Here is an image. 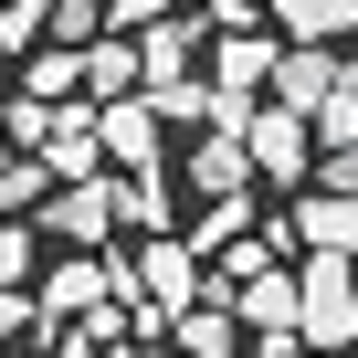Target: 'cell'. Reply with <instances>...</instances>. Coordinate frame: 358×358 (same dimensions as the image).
Listing matches in <instances>:
<instances>
[{
  "mask_svg": "<svg viewBox=\"0 0 358 358\" xmlns=\"http://www.w3.org/2000/svg\"><path fill=\"white\" fill-rule=\"evenodd\" d=\"M32 232H53L64 253H106V232H116V190H106V169H85V179H53V190L22 211Z\"/></svg>",
  "mask_w": 358,
  "mask_h": 358,
  "instance_id": "6da1fadb",
  "label": "cell"
},
{
  "mask_svg": "<svg viewBox=\"0 0 358 358\" xmlns=\"http://www.w3.org/2000/svg\"><path fill=\"white\" fill-rule=\"evenodd\" d=\"M348 327H358V295H348V253H306L295 264V337L306 348H348Z\"/></svg>",
  "mask_w": 358,
  "mask_h": 358,
  "instance_id": "7a4b0ae2",
  "label": "cell"
},
{
  "mask_svg": "<svg viewBox=\"0 0 358 358\" xmlns=\"http://www.w3.org/2000/svg\"><path fill=\"white\" fill-rule=\"evenodd\" d=\"M264 85H274L285 116H327V106L348 95V53H337V43H274Z\"/></svg>",
  "mask_w": 358,
  "mask_h": 358,
  "instance_id": "3957f363",
  "label": "cell"
},
{
  "mask_svg": "<svg viewBox=\"0 0 358 358\" xmlns=\"http://www.w3.org/2000/svg\"><path fill=\"white\" fill-rule=\"evenodd\" d=\"M43 179H85V169H106L95 158V106L85 95H64V106H43V127H32V148H22Z\"/></svg>",
  "mask_w": 358,
  "mask_h": 358,
  "instance_id": "277c9868",
  "label": "cell"
},
{
  "mask_svg": "<svg viewBox=\"0 0 358 358\" xmlns=\"http://www.w3.org/2000/svg\"><path fill=\"white\" fill-rule=\"evenodd\" d=\"M243 158H253V179H306V158H316V137H306V116H285V106H243Z\"/></svg>",
  "mask_w": 358,
  "mask_h": 358,
  "instance_id": "5b68a950",
  "label": "cell"
},
{
  "mask_svg": "<svg viewBox=\"0 0 358 358\" xmlns=\"http://www.w3.org/2000/svg\"><path fill=\"white\" fill-rule=\"evenodd\" d=\"M137 85L158 95V85H179V74H201V22H179V11H158V22H137Z\"/></svg>",
  "mask_w": 358,
  "mask_h": 358,
  "instance_id": "8992f818",
  "label": "cell"
},
{
  "mask_svg": "<svg viewBox=\"0 0 358 358\" xmlns=\"http://www.w3.org/2000/svg\"><path fill=\"white\" fill-rule=\"evenodd\" d=\"M222 306H232V327H243V337H295V274H285V264L243 274Z\"/></svg>",
  "mask_w": 358,
  "mask_h": 358,
  "instance_id": "52a82bcc",
  "label": "cell"
},
{
  "mask_svg": "<svg viewBox=\"0 0 358 358\" xmlns=\"http://www.w3.org/2000/svg\"><path fill=\"white\" fill-rule=\"evenodd\" d=\"M264 64H274L264 32H211V95H222V106H253V95H264Z\"/></svg>",
  "mask_w": 358,
  "mask_h": 358,
  "instance_id": "ba28073f",
  "label": "cell"
},
{
  "mask_svg": "<svg viewBox=\"0 0 358 358\" xmlns=\"http://www.w3.org/2000/svg\"><path fill=\"white\" fill-rule=\"evenodd\" d=\"M190 190H201V201H222V190H253L243 127H201V137H190Z\"/></svg>",
  "mask_w": 358,
  "mask_h": 358,
  "instance_id": "9c48e42d",
  "label": "cell"
},
{
  "mask_svg": "<svg viewBox=\"0 0 358 358\" xmlns=\"http://www.w3.org/2000/svg\"><path fill=\"white\" fill-rule=\"evenodd\" d=\"M127 274H137V295H158V306H190V295H201V264H190L179 232H148V253H137Z\"/></svg>",
  "mask_w": 358,
  "mask_h": 358,
  "instance_id": "30bf717a",
  "label": "cell"
},
{
  "mask_svg": "<svg viewBox=\"0 0 358 358\" xmlns=\"http://www.w3.org/2000/svg\"><path fill=\"white\" fill-rule=\"evenodd\" d=\"M169 337H179V358H243V327H232V306H222V295L169 306Z\"/></svg>",
  "mask_w": 358,
  "mask_h": 358,
  "instance_id": "8fae6325",
  "label": "cell"
},
{
  "mask_svg": "<svg viewBox=\"0 0 358 358\" xmlns=\"http://www.w3.org/2000/svg\"><path fill=\"white\" fill-rule=\"evenodd\" d=\"M348 232H358V211H348V190H327V179L285 211V243H306V253H348Z\"/></svg>",
  "mask_w": 358,
  "mask_h": 358,
  "instance_id": "7c38bea8",
  "label": "cell"
},
{
  "mask_svg": "<svg viewBox=\"0 0 358 358\" xmlns=\"http://www.w3.org/2000/svg\"><path fill=\"white\" fill-rule=\"evenodd\" d=\"M11 64H22V95H32V106H64V95H74V43H32V53H11Z\"/></svg>",
  "mask_w": 358,
  "mask_h": 358,
  "instance_id": "4fadbf2b",
  "label": "cell"
},
{
  "mask_svg": "<svg viewBox=\"0 0 358 358\" xmlns=\"http://www.w3.org/2000/svg\"><path fill=\"white\" fill-rule=\"evenodd\" d=\"M348 11H358V0H274V32L285 43H337Z\"/></svg>",
  "mask_w": 358,
  "mask_h": 358,
  "instance_id": "5bb4252c",
  "label": "cell"
},
{
  "mask_svg": "<svg viewBox=\"0 0 358 358\" xmlns=\"http://www.w3.org/2000/svg\"><path fill=\"white\" fill-rule=\"evenodd\" d=\"M243 222H253V190H222V201H201V222L179 232V243H190V264H201V253H222Z\"/></svg>",
  "mask_w": 358,
  "mask_h": 358,
  "instance_id": "9a60e30c",
  "label": "cell"
},
{
  "mask_svg": "<svg viewBox=\"0 0 358 358\" xmlns=\"http://www.w3.org/2000/svg\"><path fill=\"white\" fill-rule=\"evenodd\" d=\"M106 32V0H53L43 11V43H95Z\"/></svg>",
  "mask_w": 358,
  "mask_h": 358,
  "instance_id": "2e32d148",
  "label": "cell"
},
{
  "mask_svg": "<svg viewBox=\"0 0 358 358\" xmlns=\"http://www.w3.org/2000/svg\"><path fill=\"white\" fill-rule=\"evenodd\" d=\"M158 11H179V0H106V32H137V22H158Z\"/></svg>",
  "mask_w": 358,
  "mask_h": 358,
  "instance_id": "e0dca14e",
  "label": "cell"
},
{
  "mask_svg": "<svg viewBox=\"0 0 358 358\" xmlns=\"http://www.w3.org/2000/svg\"><path fill=\"white\" fill-rule=\"evenodd\" d=\"M22 274H32V222H22V232H0V285H22Z\"/></svg>",
  "mask_w": 358,
  "mask_h": 358,
  "instance_id": "ac0fdd59",
  "label": "cell"
},
{
  "mask_svg": "<svg viewBox=\"0 0 358 358\" xmlns=\"http://www.w3.org/2000/svg\"><path fill=\"white\" fill-rule=\"evenodd\" d=\"M264 358H327V348H306V337H264Z\"/></svg>",
  "mask_w": 358,
  "mask_h": 358,
  "instance_id": "d6986e66",
  "label": "cell"
},
{
  "mask_svg": "<svg viewBox=\"0 0 358 358\" xmlns=\"http://www.w3.org/2000/svg\"><path fill=\"white\" fill-rule=\"evenodd\" d=\"M127 358H179V348H158V337H148V348H127Z\"/></svg>",
  "mask_w": 358,
  "mask_h": 358,
  "instance_id": "ffe728a7",
  "label": "cell"
},
{
  "mask_svg": "<svg viewBox=\"0 0 358 358\" xmlns=\"http://www.w3.org/2000/svg\"><path fill=\"white\" fill-rule=\"evenodd\" d=\"M0 169H11V148H0Z\"/></svg>",
  "mask_w": 358,
  "mask_h": 358,
  "instance_id": "44dd1931",
  "label": "cell"
},
{
  "mask_svg": "<svg viewBox=\"0 0 358 358\" xmlns=\"http://www.w3.org/2000/svg\"><path fill=\"white\" fill-rule=\"evenodd\" d=\"M253 11H264V0H253Z\"/></svg>",
  "mask_w": 358,
  "mask_h": 358,
  "instance_id": "7402d4cb",
  "label": "cell"
}]
</instances>
